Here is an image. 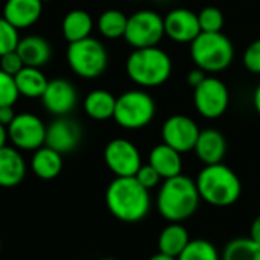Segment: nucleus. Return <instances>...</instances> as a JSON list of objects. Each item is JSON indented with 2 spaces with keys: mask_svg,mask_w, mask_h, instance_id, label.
Returning <instances> with one entry per match:
<instances>
[{
  "mask_svg": "<svg viewBox=\"0 0 260 260\" xmlns=\"http://www.w3.org/2000/svg\"><path fill=\"white\" fill-rule=\"evenodd\" d=\"M105 203L110 213L122 222H139L151 210V195L136 177H116L107 187Z\"/></svg>",
  "mask_w": 260,
  "mask_h": 260,
  "instance_id": "1",
  "label": "nucleus"
},
{
  "mask_svg": "<svg viewBox=\"0 0 260 260\" xmlns=\"http://www.w3.org/2000/svg\"><path fill=\"white\" fill-rule=\"evenodd\" d=\"M201 198L195 180L180 174L163 180L157 193V210L169 222H183L193 216Z\"/></svg>",
  "mask_w": 260,
  "mask_h": 260,
  "instance_id": "2",
  "label": "nucleus"
},
{
  "mask_svg": "<svg viewBox=\"0 0 260 260\" xmlns=\"http://www.w3.org/2000/svg\"><path fill=\"white\" fill-rule=\"evenodd\" d=\"M201 201L213 207H230L242 193V183L235 171L222 163L204 166L195 180Z\"/></svg>",
  "mask_w": 260,
  "mask_h": 260,
  "instance_id": "3",
  "label": "nucleus"
},
{
  "mask_svg": "<svg viewBox=\"0 0 260 260\" xmlns=\"http://www.w3.org/2000/svg\"><path fill=\"white\" fill-rule=\"evenodd\" d=\"M126 75L129 79L143 87L152 88L163 85L172 73V59L160 47L134 49L126 59Z\"/></svg>",
  "mask_w": 260,
  "mask_h": 260,
  "instance_id": "4",
  "label": "nucleus"
},
{
  "mask_svg": "<svg viewBox=\"0 0 260 260\" xmlns=\"http://www.w3.org/2000/svg\"><path fill=\"white\" fill-rule=\"evenodd\" d=\"M190 56L204 73H218L233 62L235 47L222 32H201L190 43Z\"/></svg>",
  "mask_w": 260,
  "mask_h": 260,
  "instance_id": "5",
  "label": "nucleus"
},
{
  "mask_svg": "<svg viewBox=\"0 0 260 260\" xmlns=\"http://www.w3.org/2000/svg\"><path fill=\"white\" fill-rule=\"evenodd\" d=\"M67 62L78 76L94 79L107 70L108 53L99 40L88 37L81 41L69 43Z\"/></svg>",
  "mask_w": 260,
  "mask_h": 260,
  "instance_id": "6",
  "label": "nucleus"
},
{
  "mask_svg": "<svg viewBox=\"0 0 260 260\" xmlns=\"http://www.w3.org/2000/svg\"><path fill=\"white\" fill-rule=\"evenodd\" d=\"M155 102L145 90H128L116 99L113 119L125 129H140L152 122Z\"/></svg>",
  "mask_w": 260,
  "mask_h": 260,
  "instance_id": "7",
  "label": "nucleus"
},
{
  "mask_svg": "<svg viewBox=\"0 0 260 260\" xmlns=\"http://www.w3.org/2000/svg\"><path fill=\"white\" fill-rule=\"evenodd\" d=\"M165 37L163 17L151 9H142L128 17L123 38L134 49L154 47Z\"/></svg>",
  "mask_w": 260,
  "mask_h": 260,
  "instance_id": "8",
  "label": "nucleus"
},
{
  "mask_svg": "<svg viewBox=\"0 0 260 260\" xmlns=\"http://www.w3.org/2000/svg\"><path fill=\"white\" fill-rule=\"evenodd\" d=\"M193 104L203 117L218 119L229 108V88L221 79L215 76H206V79L193 88Z\"/></svg>",
  "mask_w": 260,
  "mask_h": 260,
  "instance_id": "9",
  "label": "nucleus"
},
{
  "mask_svg": "<svg viewBox=\"0 0 260 260\" xmlns=\"http://www.w3.org/2000/svg\"><path fill=\"white\" fill-rule=\"evenodd\" d=\"M47 126L32 113H20L8 126V137L18 151H37L46 143Z\"/></svg>",
  "mask_w": 260,
  "mask_h": 260,
  "instance_id": "10",
  "label": "nucleus"
},
{
  "mask_svg": "<svg viewBox=\"0 0 260 260\" xmlns=\"http://www.w3.org/2000/svg\"><path fill=\"white\" fill-rule=\"evenodd\" d=\"M104 160L116 177H134L142 166V155L137 146L126 139L111 140L105 146Z\"/></svg>",
  "mask_w": 260,
  "mask_h": 260,
  "instance_id": "11",
  "label": "nucleus"
},
{
  "mask_svg": "<svg viewBox=\"0 0 260 260\" xmlns=\"http://www.w3.org/2000/svg\"><path fill=\"white\" fill-rule=\"evenodd\" d=\"M200 128L197 122L184 114H175L166 119L161 128L163 143L169 145L180 154L193 151L195 143L200 136Z\"/></svg>",
  "mask_w": 260,
  "mask_h": 260,
  "instance_id": "12",
  "label": "nucleus"
},
{
  "mask_svg": "<svg viewBox=\"0 0 260 260\" xmlns=\"http://www.w3.org/2000/svg\"><path fill=\"white\" fill-rule=\"evenodd\" d=\"M81 139H82L81 125L67 116H61L56 117L47 126L44 145L62 155L75 151L81 143Z\"/></svg>",
  "mask_w": 260,
  "mask_h": 260,
  "instance_id": "13",
  "label": "nucleus"
},
{
  "mask_svg": "<svg viewBox=\"0 0 260 260\" xmlns=\"http://www.w3.org/2000/svg\"><path fill=\"white\" fill-rule=\"evenodd\" d=\"M163 20L165 35L175 43H192L201 34L198 14L190 9L175 8L169 11Z\"/></svg>",
  "mask_w": 260,
  "mask_h": 260,
  "instance_id": "14",
  "label": "nucleus"
},
{
  "mask_svg": "<svg viewBox=\"0 0 260 260\" xmlns=\"http://www.w3.org/2000/svg\"><path fill=\"white\" fill-rule=\"evenodd\" d=\"M44 108L53 116H67L73 111L78 102V91L67 79L49 81L43 96L40 98Z\"/></svg>",
  "mask_w": 260,
  "mask_h": 260,
  "instance_id": "15",
  "label": "nucleus"
},
{
  "mask_svg": "<svg viewBox=\"0 0 260 260\" xmlns=\"http://www.w3.org/2000/svg\"><path fill=\"white\" fill-rule=\"evenodd\" d=\"M193 152L197 154L198 160L203 161L206 166L222 163L227 152V140L224 134L218 129H203L198 136Z\"/></svg>",
  "mask_w": 260,
  "mask_h": 260,
  "instance_id": "16",
  "label": "nucleus"
},
{
  "mask_svg": "<svg viewBox=\"0 0 260 260\" xmlns=\"http://www.w3.org/2000/svg\"><path fill=\"white\" fill-rule=\"evenodd\" d=\"M41 0H6L3 8V17L18 30L35 24L41 17Z\"/></svg>",
  "mask_w": 260,
  "mask_h": 260,
  "instance_id": "17",
  "label": "nucleus"
},
{
  "mask_svg": "<svg viewBox=\"0 0 260 260\" xmlns=\"http://www.w3.org/2000/svg\"><path fill=\"white\" fill-rule=\"evenodd\" d=\"M26 161L17 148H0V187H15L26 177Z\"/></svg>",
  "mask_w": 260,
  "mask_h": 260,
  "instance_id": "18",
  "label": "nucleus"
},
{
  "mask_svg": "<svg viewBox=\"0 0 260 260\" xmlns=\"http://www.w3.org/2000/svg\"><path fill=\"white\" fill-rule=\"evenodd\" d=\"M15 50L23 59L24 66L37 69L46 66L52 56L50 44L41 35H27L24 38H20Z\"/></svg>",
  "mask_w": 260,
  "mask_h": 260,
  "instance_id": "19",
  "label": "nucleus"
},
{
  "mask_svg": "<svg viewBox=\"0 0 260 260\" xmlns=\"http://www.w3.org/2000/svg\"><path fill=\"white\" fill-rule=\"evenodd\" d=\"M149 165L161 175L163 180L180 175L183 169L181 154L166 143H160L152 148L149 152Z\"/></svg>",
  "mask_w": 260,
  "mask_h": 260,
  "instance_id": "20",
  "label": "nucleus"
},
{
  "mask_svg": "<svg viewBox=\"0 0 260 260\" xmlns=\"http://www.w3.org/2000/svg\"><path fill=\"white\" fill-rule=\"evenodd\" d=\"M189 242H190V235L187 229L181 225V222H171L160 232L157 247H158V253L171 257H178Z\"/></svg>",
  "mask_w": 260,
  "mask_h": 260,
  "instance_id": "21",
  "label": "nucleus"
},
{
  "mask_svg": "<svg viewBox=\"0 0 260 260\" xmlns=\"http://www.w3.org/2000/svg\"><path fill=\"white\" fill-rule=\"evenodd\" d=\"M30 169L41 180H53L62 171V155L44 145L34 151Z\"/></svg>",
  "mask_w": 260,
  "mask_h": 260,
  "instance_id": "22",
  "label": "nucleus"
},
{
  "mask_svg": "<svg viewBox=\"0 0 260 260\" xmlns=\"http://www.w3.org/2000/svg\"><path fill=\"white\" fill-rule=\"evenodd\" d=\"M93 30V18L84 9H73L62 20V35L69 43L88 38Z\"/></svg>",
  "mask_w": 260,
  "mask_h": 260,
  "instance_id": "23",
  "label": "nucleus"
},
{
  "mask_svg": "<svg viewBox=\"0 0 260 260\" xmlns=\"http://www.w3.org/2000/svg\"><path fill=\"white\" fill-rule=\"evenodd\" d=\"M15 84L18 88V93L24 98L34 99V98H41L49 81L44 76V73L37 69V67H27L24 66L15 76Z\"/></svg>",
  "mask_w": 260,
  "mask_h": 260,
  "instance_id": "24",
  "label": "nucleus"
},
{
  "mask_svg": "<svg viewBox=\"0 0 260 260\" xmlns=\"http://www.w3.org/2000/svg\"><path fill=\"white\" fill-rule=\"evenodd\" d=\"M116 99L107 90H93L85 96L84 110L94 120H107L114 114Z\"/></svg>",
  "mask_w": 260,
  "mask_h": 260,
  "instance_id": "25",
  "label": "nucleus"
},
{
  "mask_svg": "<svg viewBox=\"0 0 260 260\" xmlns=\"http://www.w3.org/2000/svg\"><path fill=\"white\" fill-rule=\"evenodd\" d=\"M126 24L128 17L119 9H107L98 18V29L108 40L123 38Z\"/></svg>",
  "mask_w": 260,
  "mask_h": 260,
  "instance_id": "26",
  "label": "nucleus"
},
{
  "mask_svg": "<svg viewBox=\"0 0 260 260\" xmlns=\"http://www.w3.org/2000/svg\"><path fill=\"white\" fill-rule=\"evenodd\" d=\"M221 260H260V244L251 238H238L227 244Z\"/></svg>",
  "mask_w": 260,
  "mask_h": 260,
  "instance_id": "27",
  "label": "nucleus"
},
{
  "mask_svg": "<svg viewBox=\"0 0 260 260\" xmlns=\"http://www.w3.org/2000/svg\"><path fill=\"white\" fill-rule=\"evenodd\" d=\"M177 260H221V256L218 248L210 241L190 239Z\"/></svg>",
  "mask_w": 260,
  "mask_h": 260,
  "instance_id": "28",
  "label": "nucleus"
},
{
  "mask_svg": "<svg viewBox=\"0 0 260 260\" xmlns=\"http://www.w3.org/2000/svg\"><path fill=\"white\" fill-rule=\"evenodd\" d=\"M201 32H221L224 27V14L215 6H206L198 12Z\"/></svg>",
  "mask_w": 260,
  "mask_h": 260,
  "instance_id": "29",
  "label": "nucleus"
},
{
  "mask_svg": "<svg viewBox=\"0 0 260 260\" xmlns=\"http://www.w3.org/2000/svg\"><path fill=\"white\" fill-rule=\"evenodd\" d=\"M18 41V29L12 26L5 17H0V56L15 50Z\"/></svg>",
  "mask_w": 260,
  "mask_h": 260,
  "instance_id": "30",
  "label": "nucleus"
},
{
  "mask_svg": "<svg viewBox=\"0 0 260 260\" xmlns=\"http://www.w3.org/2000/svg\"><path fill=\"white\" fill-rule=\"evenodd\" d=\"M20 93L14 76L0 70V107H14Z\"/></svg>",
  "mask_w": 260,
  "mask_h": 260,
  "instance_id": "31",
  "label": "nucleus"
},
{
  "mask_svg": "<svg viewBox=\"0 0 260 260\" xmlns=\"http://www.w3.org/2000/svg\"><path fill=\"white\" fill-rule=\"evenodd\" d=\"M136 177V180L145 187V189H148V190H151V189H154V187H157V186H160V183H161V175L148 163V165H142L140 166V169L137 171V174L134 175Z\"/></svg>",
  "mask_w": 260,
  "mask_h": 260,
  "instance_id": "32",
  "label": "nucleus"
},
{
  "mask_svg": "<svg viewBox=\"0 0 260 260\" xmlns=\"http://www.w3.org/2000/svg\"><path fill=\"white\" fill-rule=\"evenodd\" d=\"M242 62L245 69L254 75H260V38L253 41L244 52Z\"/></svg>",
  "mask_w": 260,
  "mask_h": 260,
  "instance_id": "33",
  "label": "nucleus"
},
{
  "mask_svg": "<svg viewBox=\"0 0 260 260\" xmlns=\"http://www.w3.org/2000/svg\"><path fill=\"white\" fill-rule=\"evenodd\" d=\"M23 67H24V62L20 58V55L17 53V50L8 52L0 56V70H3L5 73H8L11 76H15Z\"/></svg>",
  "mask_w": 260,
  "mask_h": 260,
  "instance_id": "34",
  "label": "nucleus"
},
{
  "mask_svg": "<svg viewBox=\"0 0 260 260\" xmlns=\"http://www.w3.org/2000/svg\"><path fill=\"white\" fill-rule=\"evenodd\" d=\"M204 79H206V73H204L203 70H200L198 67L193 69V70H190L189 75H187V84L192 85L193 88H195L197 85H200Z\"/></svg>",
  "mask_w": 260,
  "mask_h": 260,
  "instance_id": "35",
  "label": "nucleus"
},
{
  "mask_svg": "<svg viewBox=\"0 0 260 260\" xmlns=\"http://www.w3.org/2000/svg\"><path fill=\"white\" fill-rule=\"evenodd\" d=\"M17 114L14 113V107H0V123L5 126H9V123L14 120Z\"/></svg>",
  "mask_w": 260,
  "mask_h": 260,
  "instance_id": "36",
  "label": "nucleus"
},
{
  "mask_svg": "<svg viewBox=\"0 0 260 260\" xmlns=\"http://www.w3.org/2000/svg\"><path fill=\"white\" fill-rule=\"evenodd\" d=\"M250 238L256 242L260 244V215L254 218L253 224H251V229H250Z\"/></svg>",
  "mask_w": 260,
  "mask_h": 260,
  "instance_id": "37",
  "label": "nucleus"
},
{
  "mask_svg": "<svg viewBox=\"0 0 260 260\" xmlns=\"http://www.w3.org/2000/svg\"><path fill=\"white\" fill-rule=\"evenodd\" d=\"M8 126L2 125L0 123V148L6 146V142H8Z\"/></svg>",
  "mask_w": 260,
  "mask_h": 260,
  "instance_id": "38",
  "label": "nucleus"
},
{
  "mask_svg": "<svg viewBox=\"0 0 260 260\" xmlns=\"http://www.w3.org/2000/svg\"><path fill=\"white\" fill-rule=\"evenodd\" d=\"M253 105H254V110L260 114V84L257 85V88L254 90V94H253Z\"/></svg>",
  "mask_w": 260,
  "mask_h": 260,
  "instance_id": "39",
  "label": "nucleus"
},
{
  "mask_svg": "<svg viewBox=\"0 0 260 260\" xmlns=\"http://www.w3.org/2000/svg\"><path fill=\"white\" fill-rule=\"evenodd\" d=\"M148 260H177V257H171V256H166V254L157 253V254H154L152 257H149Z\"/></svg>",
  "mask_w": 260,
  "mask_h": 260,
  "instance_id": "40",
  "label": "nucleus"
},
{
  "mask_svg": "<svg viewBox=\"0 0 260 260\" xmlns=\"http://www.w3.org/2000/svg\"><path fill=\"white\" fill-rule=\"evenodd\" d=\"M41 2H43V3H44V2H52V0H41Z\"/></svg>",
  "mask_w": 260,
  "mask_h": 260,
  "instance_id": "41",
  "label": "nucleus"
},
{
  "mask_svg": "<svg viewBox=\"0 0 260 260\" xmlns=\"http://www.w3.org/2000/svg\"><path fill=\"white\" fill-rule=\"evenodd\" d=\"M0 251H2V242H0Z\"/></svg>",
  "mask_w": 260,
  "mask_h": 260,
  "instance_id": "42",
  "label": "nucleus"
},
{
  "mask_svg": "<svg viewBox=\"0 0 260 260\" xmlns=\"http://www.w3.org/2000/svg\"><path fill=\"white\" fill-rule=\"evenodd\" d=\"M129 2H139V0H129Z\"/></svg>",
  "mask_w": 260,
  "mask_h": 260,
  "instance_id": "43",
  "label": "nucleus"
}]
</instances>
